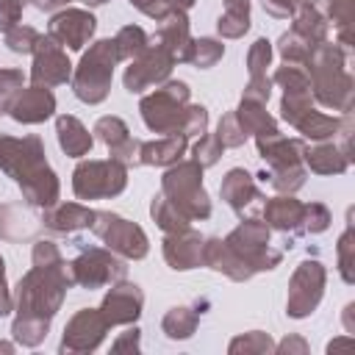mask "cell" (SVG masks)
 Here are the masks:
<instances>
[{
  "mask_svg": "<svg viewBox=\"0 0 355 355\" xmlns=\"http://www.w3.org/2000/svg\"><path fill=\"white\" fill-rule=\"evenodd\" d=\"M114 50H116V42H100L80 64V75L75 80L78 86V94L83 100H100L105 94V86H108V78H111V64H114Z\"/></svg>",
  "mask_w": 355,
  "mask_h": 355,
  "instance_id": "1",
  "label": "cell"
},
{
  "mask_svg": "<svg viewBox=\"0 0 355 355\" xmlns=\"http://www.w3.org/2000/svg\"><path fill=\"white\" fill-rule=\"evenodd\" d=\"M125 183V172L116 164H83L75 172V191L80 197L114 194Z\"/></svg>",
  "mask_w": 355,
  "mask_h": 355,
  "instance_id": "2",
  "label": "cell"
},
{
  "mask_svg": "<svg viewBox=\"0 0 355 355\" xmlns=\"http://www.w3.org/2000/svg\"><path fill=\"white\" fill-rule=\"evenodd\" d=\"M103 219L108 222V227H100V225H97V233H100L108 244L119 247V250L128 252V255H144V236H141L139 227L128 225V222L119 219V216H103Z\"/></svg>",
  "mask_w": 355,
  "mask_h": 355,
  "instance_id": "3",
  "label": "cell"
},
{
  "mask_svg": "<svg viewBox=\"0 0 355 355\" xmlns=\"http://www.w3.org/2000/svg\"><path fill=\"white\" fill-rule=\"evenodd\" d=\"M92 31H94V17H89L83 11H67L53 19V33L61 42H67L69 47H83V42L92 36Z\"/></svg>",
  "mask_w": 355,
  "mask_h": 355,
  "instance_id": "4",
  "label": "cell"
},
{
  "mask_svg": "<svg viewBox=\"0 0 355 355\" xmlns=\"http://www.w3.org/2000/svg\"><path fill=\"white\" fill-rule=\"evenodd\" d=\"M139 302H141V297H139L136 286H122V288L111 291V297L105 300L108 322H128V319H133L139 313Z\"/></svg>",
  "mask_w": 355,
  "mask_h": 355,
  "instance_id": "5",
  "label": "cell"
},
{
  "mask_svg": "<svg viewBox=\"0 0 355 355\" xmlns=\"http://www.w3.org/2000/svg\"><path fill=\"white\" fill-rule=\"evenodd\" d=\"M50 111H53V94L44 92V89H36V92L22 94V100L14 105V116L22 119V122H39Z\"/></svg>",
  "mask_w": 355,
  "mask_h": 355,
  "instance_id": "6",
  "label": "cell"
},
{
  "mask_svg": "<svg viewBox=\"0 0 355 355\" xmlns=\"http://www.w3.org/2000/svg\"><path fill=\"white\" fill-rule=\"evenodd\" d=\"M58 133H61V147H64L67 153H72V155H83V153L92 147L89 133H86V130L80 128V122L72 119V116H61V119H58Z\"/></svg>",
  "mask_w": 355,
  "mask_h": 355,
  "instance_id": "7",
  "label": "cell"
},
{
  "mask_svg": "<svg viewBox=\"0 0 355 355\" xmlns=\"http://www.w3.org/2000/svg\"><path fill=\"white\" fill-rule=\"evenodd\" d=\"M33 75H36V80H44V83H58V80H64V78L69 75V64H67V58H64V55H61L55 47H47L44 58L39 55Z\"/></svg>",
  "mask_w": 355,
  "mask_h": 355,
  "instance_id": "8",
  "label": "cell"
},
{
  "mask_svg": "<svg viewBox=\"0 0 355 355\" xmlns=\"http://www.w3.org/2000/svg\"><path fill=\"white\" fill-rule=\"evenodd\" d=\"M222 194H225V200L230 205L241 208V202H247V197H255V189L250 183V175L241 172V169H233L227 175V180H225V186H222Z\"/></svg>",
  "mask_w": 355,
  "mask_h": 355,
  "instance_id": "9",
  "label": "cell"
},
{
  "mask_svg": "<svg viewBox=\"0 0 355 355\" xmlns=\"http://www.w3.org/2000/svg\"><path fill=\"white\" fill-rule=\"evenodd\" d=\"M219 31L227 36H239L241 31H247V0L227 3V14L225 19H219Z\"/></svg>",
  "mask_w": 355,
  "mask_h": 355,
  "instance_id": "10",
  "label": "cell"
},
{
  "mask_svg": "<svg viewBox=\"0 0 355 355\" xmlns=\"http://www.w3.org/2000/svg\"><path fill=\"white\" fill-rule=\"evenodd\" d=\"M183 153V136L178 139H166V141H158V144H150V147H144V161H150V164H166V161H172V158H178Z\"/></svg>",
  "mask_w": 355,
  "mask_h": 355,
  "instance_id": "11",
  "label": "cell"
},
{
  "mask_svg": "<svg viewBox=\"0 0 355 355\" xmlns=\"http://www.w3.org/2000/svg\"><path fill=\"white\" fill-rule=\"evenodd\" d=\"M297 214H300V205H297L294 200H277V202L269 205V216H272V222H275L277 227L294 225Z\"/></svg>",
  "mask_w": 355,
  "mask_h": 355,
  "instance_id": "12",
  "label": "cell"
},
{
  "mask_svg": "<svg viewBox=\"0 0 355 355\" xmlns=\"http://www.w3.org/2000/svg\"><path fill=\"white\" fill-rule=\"evenodd\" d=\"M166 330H169V336L172 338H178V336H189L191 333V327H194V319L191 316H186V308H175L169 316H166Z\"/></svg>",
  "mask_w": 355,
  "mask_h": 355,
  "instance_id": "13",
  "label": "cell"
},
{
  "mask_svg": "<svg viewBox=\"0 0 355 355\" xmlns=\"http://www.w3.org/2000/svg\"><path fill=\"white\" fill-rule=\"evenodd\" d=\"M219 55H222V47H219L216 42H211V39H200V42H194V55H191L194 64L208 67V64H214Z\"/></svg>",
  "mask_w": 355,
  "mask_h": 355,
  "instance_id": "14",
  "label": "cell"
},
{
  "mask_svg": "<svg viewBox=\"0 0 355 355\" xmlns=\"http://www.w3.org/2000/svg\"><path fill=\"white\" fill-rule=\"evenodd\" d=\"M75 216H86V219H92V214H89V211H83V208H78V205H67V208H61V214H58V216H53V219H50V225H53V227H61V230L80 227V222H75Z\"/></svg>",
  "mask_w": 355,
  "mask_h": 355,
  "instance_id": "15",
  "label": "cell"
},
{
  "mask_svg": "<svg viewBox=\"0 0 355 355\" xmlns=\"http://www.w3.org/2000/svg\"><path fill=\"white\" fill-rule=\"evenodd\" d=\"M28 39H31V42H36L39 36H36L33 31H28V28H25L22 33H11V36H8V44H11L14 50H31V44H28Z\"/></svg>",
  "mask_w": 355,
  "mask_h": 355,
  "instance_id": "16",
  "label": "cell"
},
{
  "mask_svg": "<svg viewBox=\"0 0 355 355\" xmlns=\"http://www.w3.org/2000/svg\"><path fill=\"white\" fill-rule=\"evenodd\" d=\"M186 6H191V0H180V8H186Z\"/></svg>",
  "mask_w": 355,
  "mask_h": 355,
  "instance_id": "17",
  "label": "cell"
}]
</instances>
